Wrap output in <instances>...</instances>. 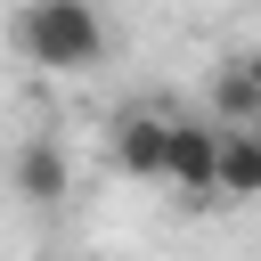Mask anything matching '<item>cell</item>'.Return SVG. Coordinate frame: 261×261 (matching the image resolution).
I'll return each mask as SVG.
<instances>
[{
	"mask_svg": "<svg viewBox=\"0 0 261 261\" xmlns=\"http://www.w3.org/2000/svg\"><path fill=\"white\" fill-rule=\"evenodd\" d=\"M16 196H24V204H65V196H73V155H65V139L33 130V139L16 147Z\"/></svg>",
	"mask_w": 261,
	"mask_h": 261,
	"instance_id": "277c9868",
	"label": "cell"
},
{
	"mask_svg": "<svg viewBox=\"0 0 261 261\" xmlns=\"http://www.w3.org/2000/svg\"><path fill=\"white\" fill-rule=\"evenodd\" d=\"M220 204H261V122H220Z\"/></svg>",
	"mask_w": 261,
	"mask_h": 261,
	"instance_id": "5b68a950",
	"label": "cell"
},
{
	"mask_svg": "<svg viewBox=\"0 0 261 261\" xmlns=\"http://www.w3.org/2000/svg\"><path fill=\"white\" fill-rule=\"evenodd\" d=\"M212 122H261V82L237 57H220V73H212Z\"/></svg>",
	"mask_w": 261,
	"mask_h": 261,
	"instance_id": "8992f818",
	"label": "cell"
},
{
	"mask_svg": "<svg viewBox=\"0 0 261 261\" xmlns=\"http://www.w3.org/2000/svg\"><path fill=\"white\" fill-rule=\"evenodd\" d=\"M237 65H245V73H253V82H261V49H237Z\"/></svg>",
	"mask_w": 261,
	"mask_h": 261,
	"instance_id": "52a82bcc",
	"label": "cell"
},
{
	"mask_svg": "<svg viewBox=\"0 0 261 261\" xmlns=\"http://www.w3.org/2000/svg\"><path fill=\"white\" fill-rule=\"evenodd\" d=\"M163 188H179L188 204H220V122L171 114V130H163Z\"/></svg>",
	"mask_w": 261,
	"mask_h": 261,
	"instance_id": "7a4b0ae2",
	"label": "cell"
},
{
	"mask_svg": "<svg viewBox=\"0 0 261 261\" xmlns=\"http://www.w3.org/2000/svg\"><path fill=\"white\" fill-rule=\"evenodd\" d=\"M163 130H171V106H114V114H106V155H114V171L163 179Z\"/></svg>",
	"mask_w": 261,
	"mask_h": 261,
	"instance_id": "3957f363",
	"label": "cell"
},
{
	"mask_svg": "<svg viewBox=\"0 0 261 261\" xmlns=\"http://www.w3.org/2000/svg\"><path fill=\"white\" fill-rule=\"evenodd\" d=\"M8 49L24 65H41V73H90V65H106L114 33H106L98 0H16Z\"/></svg>",
	"mask_w": 261,
	"mask_h": 261,
	"instance_id": "6da1fadb",
	"label": "cell"
}]
</instances>
